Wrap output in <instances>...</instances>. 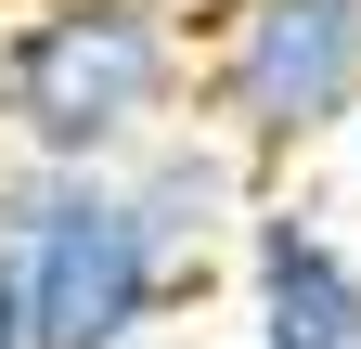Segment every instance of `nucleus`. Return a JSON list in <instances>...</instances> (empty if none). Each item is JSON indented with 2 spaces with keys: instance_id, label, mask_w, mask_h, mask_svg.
I'll use <instances>...</instances> for the list:
<instances>
[{
  "instance_id": "obj_1",
  "label": "nucleus",
  "mask_w": 361,
  "mask_h": 349,
  "mask_svg": "<svg viewBox=\"0 0 361 349\" xmlns=\"http://www.w3.org/2000/svg\"><path fill=\"white\" fill-rule=\"evenodd\" d=\"M194 104V26L168 0H13L0 13V143L116 168Z\"/></svg>"
},
{
  "instance_id": "obj_2",
  "label": "nucleus",
  "mask_w": 361,
  "mask_h": 349,
  "mask_svg": "<svg viewBox=\"0 0 361 349\" xmlns=\"http://www.w3.org/2000/svg\"><path fill=\"white\" fill-rule=\"evenodd\" d=\"M0 259H13V297H26V336L39 349H142L180 297L168 246L142 233L116 168H52V155H13L0 168Z\"/></svg>"
},
{
  "instance_id": "obj_3",
  "label": "nucleus",
  "mask_w": 361,
  "mask_h": 349,
  "mask_svg": "<svg viewBox=\"0 0 361 349\" xmlns=\"http://www.w3.org/2000/svg\"><path fill=\"white\" fill-rule=\"evenodd\" d=\"M194 117H219L258 168L336 143L361 117V0H233L207 26Z\"/></svg>"
},
{
  "instance_id": "obj_4",
  "label": "nucleus",
  "mask_w": 361,
  "mask_h": 349,
  "mask_svg": "<svg viewBox=\"0 0 361 349\" xmlns=\"http://www.w3.org/2000/svg\"><path fill=\"white\" fill-rule=\"evenodd\" d=\"M116 182H129V207H142V233L168 246L180 285H207V246L258 220V155L219 117H168L142 155H116Z\"/></svg>"
},
{
  "instance_id": "obj_5",
  "label": "nucleus",
  "mask_w": 361,
  "mask_h": 349,
  "mask_svg": "<svg viewBox=\"0 0 361 349\" xmlns=\"http://www.w3.org/2000/svg\"><path fill=\"white\" fill-rule=\"evenodd\" d=\"M245 311H258V349H361V259L310 207L258 194V220H245Z\"/></svg>"
},
{
  "instance_id": "obj_6",
  "label": "nucleus",
  "mask_w": 361,
  "mask_h": 349,
  "mask_svg": "<svg viewBox=\"0 0 361 349\" xmlns=\"http://www.w3.org/2000/svg\"><path fill=\"white\" fill-rule=\"evenodd\" d=\"M0 349H39L26 336V297H13V259H0Z\"/></svg>"
},
{
  "instance_id": "obj_7",
  "label": "nucleus",
  "mask_w": 361,
  "mask_h": 349,
  "mask_svg": "<svg viewBox=\"0 0 361 349\" xmlns=\"http://www.w3.org/2000/svg\"><path fill=\"white\" fill-rule=\"evenodd\" d=\"M168 13H180V26H219V13H233V0H168Z\"/></svg>"
},
{
  "instance_id": "obj_8",
  "label": "nucleus",
  "mask_w": 361,
  "mask_h": 349,
  "mask_svg": "<svg viewBox=\"0 0 361 349\" xmlns=\"http://www.w3.org/2000/svg\"><path fill=\"white\" fill-rule=\"evenodd\" d=\"M348 182H361V117H348Z\"/></svg>"
}]
</instances>
